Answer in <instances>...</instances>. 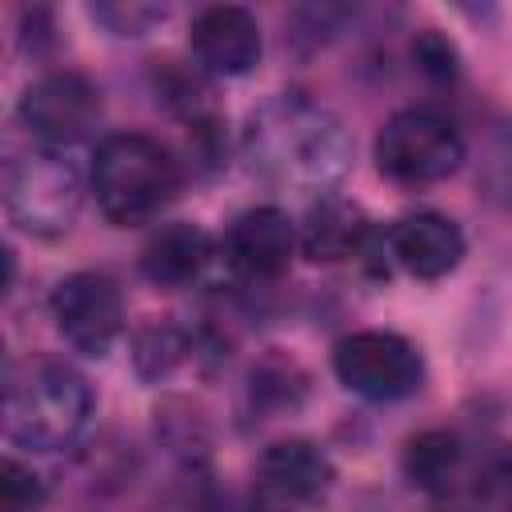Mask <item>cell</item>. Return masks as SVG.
Instances as JSON below:
<instances>
[{"instance_id": "3957f363", "label": "cell", "mask_w": 512, "mask_h": 512, "mask_svg": "<svg viewBox=\"0 0 512 512\" xmlns=\"http://www.w3.org/2000/svg\"><path fill=\"white\" fill-rule=\"evenodd\" d=\"M180 160L148 132H112L92 148L88 184L100 212L128 228L160 216L180 192Z\"/></svg>"}, {"instance_id": "ba28073f", "label": "cell", "mask_w": 512, "mask_h": 512, "mask_svg": "<svg viewBox=\"0 0 512 512\" xmlns=\"http://www.w3.org/2000/svg\"><path fill=\"white\" fill-rule=\"evenodd\" d=\"M20 124L44 148H68L84 140L100 120V88L72 68L36 76L16 100Z\"/></svg>"}, {"instance_id": "7c38bea8", "label": "cell", "mask_w": 512, "mask_h": 512, "mask_svg": "<svg viewBox=\"0 0 512 512\" xmlns=\"http://www.w3.org/2000/svg\"><path fill=\"white\" fill-rule=\"evenodd\" d=\"M140 272L156 288H192L228 272L220 244L192 220H172L156 228L140 248Z\"/></svg>"}, {"instance_id": "e0dca14e", "label": "cell", "mask_w": 512, "mask_h": 512, "mask_svg": "<svg viewBox=\"0 0 512 512\" xmlns=\"http://www.w3.org/2000/svg\"><path fill=\"white\" fill-rule=\"evenodd\" d=\"M476 184H480V192H484L496 208L512 212V116H504V120H496V124L488 128L484 148H480Z\"/></svg>"}, {"instance_id": "7402d4cb", "label": "cell", "mask_w": 512, "mask_h": 512, "mask_svg": "<svg viewBox=\"0 0 512 512\" xmlns=\"http://www.w3.org/2000/svg\"><path fill=\"white\" fill-rule=\"evenodd\" d=\"M508 512H512V504H508Z\"/></svg>"}, {"instance_id": "52a82bcc", "label": "cell", "mask_w": 512, "mask_h": 512, "mask_svg": "<svg viewBox=\"0 0 512 512\" xmlns=\"http://www.w3.org/2000/svg\"><path fill=\"white\" fill-rule=\"evenodd\" d=\"M336 480L328 452L316 440L288 436L272 440L248 476V500L256 512H304L312 508Z\"/></svg>"}, {"instance_id": "9c48e42d", "label": "cell", "mask_w": 512, "mask_h": 512, "mask_svg": "<svg viewBox=\"0 0 512 512\" xmlns=\"http://www.w3.org/2000/svg\"><path fill=\"white\" fill-rule=\"evenodd\" d=\"M56 332L84 356H104L124 332V296L104 272H72L52 288Z\"/></svg>"}, {"instance_id": "ac0fdd59", "label": "cell", "mask_w": 512, "mask_h": 512, "mask_svg": "<svg viewBox=\"0 0 512 512\" xmlns=\"http://www.w3.org/2000/svg\"><path fill=\"white\" fill-rule=\"evenodd\" d=\"M412 64L432 84H456L460 80V48L440 28H420L412 36Z\"/></svg>"}, {"instance_id": "4fadbf2b", "label": "cell", "mask_w": 512, "mask_h": 512, "mask_svg": "<svg viewBox=\"0 0 512 512\" xmlns=\"http://www.w3.org/2000/svg\"><path fill=\"white\" fill-rule=\"evenodd\" d=\"M388 252L392 264L404 268L416 280H444L460 268L468 240L460 224L444 212H408L396 224H388Z\"/></svg>"}, {"instance_id": "5b68a950", "label": "cell", "mask_w": 512, "mask_h": 512, "mask_svg": "<svg viewBox=\"0 0 512 512\" xmlns=\"http://www.w3.org/2000/svg\"><path fill=\"white\" fill-rule=\"evenodd\" d=\"M84 204V176L64 148H28L4 164V208L28 236H64Z\"/></svg>"}, {"instance_id": "d6986e66", "label": "cell", "mask_w": 512, "mask_h": 512, "mask_svg": "<svg viewBox=\"0 0 512 512\" xmlns=\"http://www.w3.org/2000/svg\"><path fill=\"white\" fill-rule=\"evenodd\" d=\"M304 396V376L284 364V360H268L260 368H252V400L268 404V408H296Z\"/></svg>"}, {"instance_id": "8992f818", "label": "cell", "mask_w": 512, "mask_h": 512, "mask_svg": "<svg viewBox=\"0 0 512 512\" xmlns=\"http://www.w3.org/2000/svg\"><path fill=\"white\" fill-rule=\"evenodd\" d=\"M336 380L372 404H392L412 396L424 384V356L420 348L388 328H360L336 340L332 348Z\"/></svg>"}, {"instance_id": "277c9868", "label": "cell", "mask_w": 512, "mask_h": 512, "mask_svg": "<svg viewBox=\"0 0 512 512\" xmlns=\"http://www.w3.org/2000/svg\"><path fill=\"white\" fill-rule=\"evenodd\" d=\"M372 156L388 180L424 188V184H440L452 172H460V164L468 160V140L444 108L408 104V108H396L380 124Z\"/></svg>"}, {"instance_id": "30bf717a", "label": "cell", "mask_w": 512, "mask_h": 512, "mask_svg": "<svg viewBox=\"0 0 512 512\" xmlns=\"http://www.w3.org/2000/svg\"><path fill=\"white\" fill-rule=\"evenodd\" d=\"M220 252L228 276L236 280H276L288 272L292 256L300 252L296 220L276 204H252L232 216L220 236Z\"/></svg>"}, {"instance_id": "7a4b0ae2", "label": "cell", "mask_w": 512, "mask_h": 512, "mask_svg": "<svg viewBox=\"0 0 512 512\" xmlns=\"http://www.w3.org/2000/svg\"><path fill=\"white\" fill-rule=\"evenodd\" d=\"M92 388L84 372L64 360L40 356L8 372L4 384V436L16 448L60 452L72 448L92 420Z\"/></svg>"}, {"instance_id": "9a60e30c", "label": "cell", "mask_w": 512, "mask_h": 512, "mask_svg": "<svg viewBox=\"0 0 512 512\" xmlns=\"http://www.w3.org/2000/svg\"><path fill=\"white\" fill-rule=\"evenodd\" d=\"M404 476L432 496H448L468 480V452L464 440L448 428H424L416 436H408L404 456H400Z\"/></svg>"}, {"instance_id": "5bb4252c", "label": "cell", "mask_w": 512, "mask_h": 512, "mask_svg": "<svg viewBox=\"0 0 512 512\" xmlns=\"http://www.w3.org/2000/svg\"><path fill=\"white\" fill-rule=\"evenodd\" d=\"M300 228V252L316 264H340V260H356L360 248L372 236V220L364 216V208L340 192L316 196L304 208Z\"/></svg>"}, {"instance_id": "ffe728a7", "label": "cell", "mask_w": 512, "mask_h": 512, "mask_svg": "<svg viewBox=\"0 0 512 512\" xmlns=\"http://www.w3.org/2000/svg\"><path fill=\"white\" fill-rule=\"evenodd\" d=\"M96 24H104L112 36H144L152 24L164 20V4H140V0H104L88 8Z\"/></svg>"}, {"instance_id": "2e32d148", "label": "cell", "mask_w": 512, "mask_h": 512, "mask_svg": "<svg viewBox=\"0 0 512 512\" xmlns=\"http://www.w3.org/2000/svg\"><path fill=\"white\" fill-rule=\"evenodd\" d=\"M192 348H196V340L180 324L160 316V320H148V324L136 328V336H132V364H136V372L144 380H164V376H172L188 360Z\"/></svg>"}, {"instance_id": "44dd1931", "label": "cell", "mask_w": 512, "mask_h": 512, "mask_svg": "<svg viewBox=\"0 0 512 512\" xmlns=\"http://www.w3.org/2000/svg\"><path fill=\"white\" fill-rule=\"evenodd\" d=\"M44 504V480L16 456L0 464V512H40Z\"/></svg>"}, {"instance_id": "8fae6325", "label": "cell", "mask_w": 512, "mask_h": 512, "mask_svg": "<svg viewBox=\"0 0 512 512\" xmlns=\"http://www.w3.org/2000/svg\"><path fill=\"white\" fill-rule=\"evenodd\" d=\"M188 48L208 76H248L264 56V32L244 4H204L188 24Z\"/></svg>"}, {"instance_id": "6da1fadb", "label": "cell", "mask_w": 512, "mask_h": 512, "mask_svg": "<svg viewBox=\"0 0 512 512\" xmlns=\"http://www.w3.org/2000/svg\"><path fill=\"white\" fill-rule=\"evenodd\" d=\"M240 152L256 180L280 192H304L312 200L328 196L352 164L344 120L308 92H276L252 108Z\"/></svg>"}]
</instances>
